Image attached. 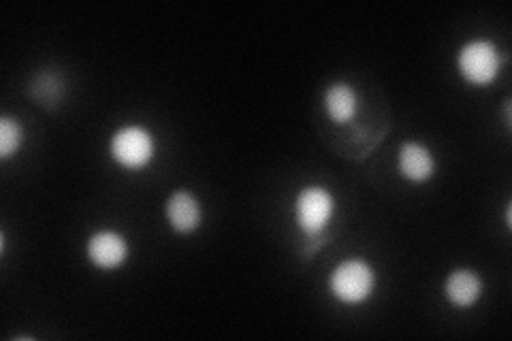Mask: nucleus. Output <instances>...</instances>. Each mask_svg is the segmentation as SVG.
I'll list each match as a JSON object with an SVG mask.
<instances>
[{
    "label": "nucleus",
    "instance_id": "f257e3e1",
    "mask_svg": "<svg viewBox=\"0 0 512 341\" xmlns=\"http://www.w3.org/2000/svg\"><path fill=\"white\" fill-rule=\"evenodd\" d=\"M378 288V271L365 258H346L329 273L331 297L342 305H363Z\"/></svg>",
    "mask_w": 512,
    "mask_h": 341
},
{
    "label": "nucleus",
    "instance_id": "f03ea898",
    "mask_svg": "<svg viewBox=\"0 0 512 341\" xmlns=\"http://www.w3.org/2000/svg\"><path fill=\"white\" fill-rule=\"evenodd\" d=\"M508 54L489 39H474L459 47L457 71L470 86L487 88L500 77Z\"/></svg>",
    "mask_w": 512,
    "mask_h": 341
},
{
    "label": "nucleus",
    "instance_id": "7ed1b4c3",
    "mask_svg": "<svg viewBox=\"0 0 512 341\" xmlns=\"http://www.w3.org/2000/svg\"><path fill=\"white\" fill-rule=\"evenodd\" d=\"M158 152V141L150 128L141 124H128L118 128L109 139V156L124 171L148 169Z\"/></svg>",
    "mask_w": 512,
    "mask_h": 341
},
{
    "label": "nucleus",
    "instance_id": "20e7f679",
    "mask_svg": "<svg viewBox=\"0 0 512 341\" xmlns=\"http://www.w3.org/2000/svg\"><path fill=\"white\" fill-rule=\"evenodd\" d=\"M293 214H295L297 229L306 239L327 235L329 224L335 216L333 192L318 184L303 186L295 197Z\"/></svg>",
    "mask_w": 512,
    "mask_h": 341
},
{
    "label": "nucleus",
    "instance_id": "39448f33",
    "mask_svg": "<svg viewBox=\"0 0 512 341\" xmlns=\"http://www.w3.org/2000/svg\"><path fill=\"white\" fill-rule=\"evenodd\" d=\"M86 258L92 267L101 271H116L126 265L128 256H131V246L128 239L118 231H96L86 239L84 246Z\"/></svg>",
    "mask_w": 512,
    "mask_h": 341
},
{
    "label": "nucleus",
    "instance_id": "423d86ee",
    "mask_svg": "<svg viewBox=\"0 0 512 341\" xmlns=\"http://www.w3.org/2000/svg\"><path fill=\"white\" fill-rule=\"evenodd\" d=\"M442 290H444L446 301L453 307H457V310H470V307H474L480 299H483L485 280L478 271L459 267L446 275Z\"/></svg>",
    "mask_w": 512,
    "mask_h": 341
},
{
    "label": "nucleus",
    "instance_id": "0eeeda50",
    "mask_svg": "<svg viewBox=\"0 0 512 341\" xmlns=\"http://www.w3.org/2000/svg\"><path fill=\"white\" fill-rule=\"evenodd\" d=\"M436 156L421 141H404L397 152V171L406 182L425 184L436 175Z\"/></svg>",
    "mask_w": 512,
    "mask_h": 341
},
{
    "label": "nucleus",
    "instance_id": "6e6552de",
    "mask_svg": "<svg viewBox=\"0 0 512 341\" xmlns=\"http://www.w3.org/2000/svg\"><path fill=\"white\" fill-rule=\"evenodd\" d=\"M165 220L175 233L192 235L203 224V207L190 190H175L165 203Z\"/></svg>",
    "mask_w": 512,
    "mask_h": 341
},
{
    "label": "nucleus",
    "instance_id": "1a4fd4ad",
    "mask_svg": "<svg viewBox=\"0 0 512 341\" xmlns=\"http://www.w3.org/2000/svg\"><path fill=\"white\" fill-rule=\"evenodd\" d=\"M359 107V92L348 81H333L323 92V109L335 126H346L355 122Z\"/></svg>",
    "mask_w": 512,
    "mask_h": 341
},
{
    "label": "nucleus",
    "instance_id": "9d476101",
    "mask_svg": "<svg viewBox=\"0 0 512 341\" xmlns=\"http://www.w3.org/2000/svg\"><path fill=\"white\" fill-rule=\"evenodd\" d=\"M26 141V131L18 118L3 116L0 118V160L7 162L18 156Z\"/></svg>",
    "mask_w": 512,
    "mask_h": 341
},
{
    "label": "nucleus",
    "instance_id": "9b49d317",
    "mask_svg": "<svg viewBox=\"0 0 512 341\" xmlns=\"http://www.w3.org/2000/svg\"><path fill=\"white\" fill-rule=\"evenodd\" d=\"M504 116H506V126H508V131H510V101H506V113H504Z\"/></svg>",
    "mask_w": 512,
    "mask_h": 341
}]
</instances>
